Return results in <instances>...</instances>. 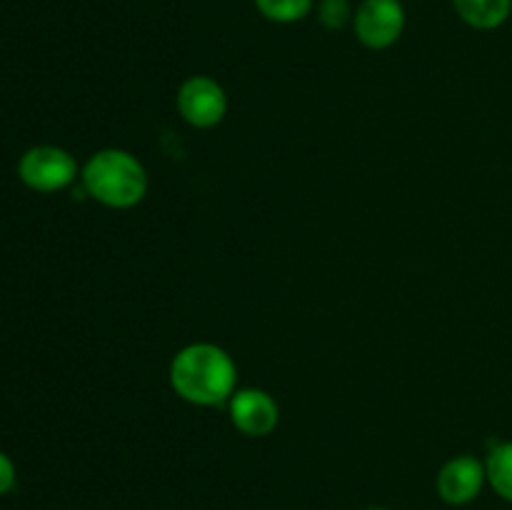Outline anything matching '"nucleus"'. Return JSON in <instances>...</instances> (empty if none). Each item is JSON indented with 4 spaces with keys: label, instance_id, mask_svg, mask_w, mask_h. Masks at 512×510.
Segmentation results:
<instances>
[{
    "label": "nucleus",
    "instance_id": "obj_1",
    "mask_svg": "<svg viewBox=\"0 0 512 510\" xmlns=\"http://www.w3.org/2000/svg\"><path fill=\"white\" fill-rule=\"evenodd\" d=\"M170 388L190 405H220L233 398L238 365L215 343H190L175 353L168 370Z\"/></svg>",
    "mask_w": 512,
    "mask_h": 510
},
{
    "label": "nucleus",
    "instance_id": "obj_2",
    "mask_svg": "<svg viewBox=\"0 0 512 510\" xmlns=\"http://www.w3.org/2000/svg\"><path fill=\"white\" fill-rule=\"evenodd\" d=\"M80 178L90 198L113 210L135 208L148 193V170L123 148H103L90 155Z\"/></svg>",
    "mask_w": 512,
    "mask_h": 510
},
{
    "label": "nucleus",
    "instance_id": "obj_3",
    "mask_svg": "<svg viewBox=\"0 0 512 510\" xmlns=\"http://www.w3.org/2000/svg\"><path fill=\"white\" fill-rule=\"evenodd\" d=\"M18 178L35 193H58L78 178V163L58 145H35L20 155Z\"/></svg>",
    "mask_w": 512,
    "mask_h": 510
},
{
    "label": "nucleus",
    "instance_id": "obj_4",
    "mask_svg": "<svg viewBox=\"0 0 512 510\" xmlns=\"http://www.w3.org/2000/svg\"><path fill=\"white\" fill-rule=\"evenodd\" d=\"M355 38L370 50H388L403 38L405 8L400 0H363L353 15Z\"/></svg>",
    "mask_w": 512,
    "mask_h": 510
},
{
    "label": "nucleus",
    "instance_id": "obj_5",
    "mask_svg": "<svg viewBox=\"0 0 512 510\" xmlns=\"http://www.w3.org/2000/svg\"><path fill=\"white\" fill-rule=\"evenodd\" d=\"M178 113L193 128H215L228 113V95L218 80L208 75H190L178 88Z\"/></svg>",
    "mask_w": 512,
    "mask_h": 510
},
{
    "label": "nucleus",
    "instance_id": "obj_6",
    "mask_svg": "<svg viewBox=\"0 0 512 510\" xmlns=\"http://www.w3.org/2000/svg\"><path fill=\"white\" fill-rule=\"evenodd\" d=\"M230 405V420L235 428L248 438H265L278 428L280 408L273 395L260 388H240L235 390Z\"/></svg>",
    "mask_w": 512,
    "mask_h": 510
},
{
    "label": "nucleus",
    "instance_id": "obj_7",
    "mask_svg": "<svg viewBox=\"0 0 512 510\" xmlns=\"http://www.w3.org/2000/svg\"><path fill=\"white\" fill-rule=\"evenodd\" d=\"M485 483H488V473H485V463L475 455H455L448 463L440 468L438 480V495L448 505H468L483 493Z\"/></svg>",
    "mask_w": 512,
    "mask_h": 510
},
{
    "label": "nucleus",
    "instance_id": "obj_8",
    "mask_svg": "<svg viewBox=\"0 0 512 510\" xmlns=\"http://www.w3.org/2000/svg\"><path fill=\"white\" fill-rule=\"evenodd\" d=\"M453 8L465 25L475 30H498L508 23L512 0H453Z\"/></svg>",
    "mask_w": 512,
    "mask_h": 510
},
{
    "label": "nucleus",
    "instance_id": "obj_9",
    "mask_svg": "<svg viewBox=\"0 0 512 510\" xmlns=\"http://www.w3.org/2000/svg\"><path fill=\"white\" fill-rule=\"evenodd\" d=\"M485 473H488L490 488L512 503V440H503L490 450L485 460Z\"/></svg>",
    "mask_w": 512,
    "mask_h": 510
},
{
    "label": "nucleus",
    "instance_id": "obj_10",
    "mask_svg": "<svg viewBox=\"0 0 512 510\" xmlns=\"http://www.w3.org/2000/svg\"><path fill=\"white\" fill-rule=\"evenodd\" d=\"M253 3L258 13L270 23L290 25L308 18L313 13L315 0H253Z\"/></svg>",
    "mask_w": 512,
    "mask_h": 510
},
{
    "label": "nucleus",
    "instance_id": "obj_11",
    "mask_svg": "<svg viewBox=\"0 0 512 510\" xmlns=\"http://www.w3.org/2000/svg\"><path fill=\"white\" fill-rule=\"evenodd\" d=\"M353 8L350 0H320L318 18L328 30H340L348 23H353Z\"/></svg>",
    "mask_w": 512,
    "mask_h": 510
},
{
    "label": "nucleus",
    "instance_id": "obj_12",
    "mask_svg": "<svg viewBox=\"0 0 512 510\" xmlns=\"http://www.w3.org/2000/svg\"><path fill=\"white\" fill-rule=\"evenodd\" d=\"M15 488V463L0 450V495Z\"/></svg>",
    "mask_w": 512,
    "mask_h": 510
},
{
    "label": "nucleus",
    "instance_id": "obj_13",
    "mask_svg": "<svg viewBox=\"0 0 512 510\" xmlns=\"http://www.w3.org/2000/svg\"><path fill=\"white\" fill-rule=\"evenodd\" d=\"M368 510H390V508H368Z\"/></svg>",
    "mask_w": 512,
    "mask_h": 510
}]
</instances>
